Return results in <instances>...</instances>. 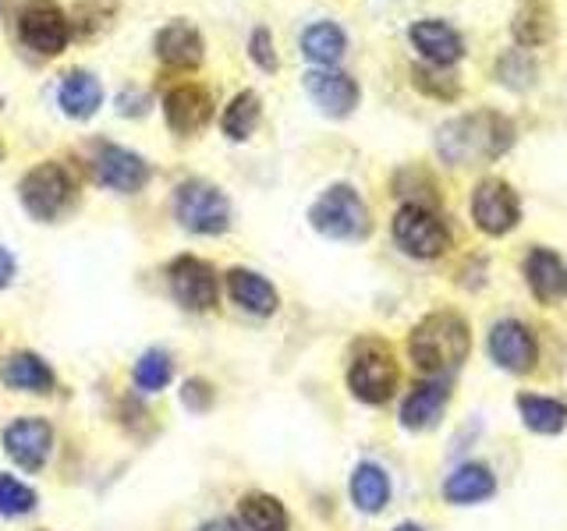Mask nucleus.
<instances>
[{
    "instance_id": "30",
    "label": "nucleus",
    "mask_w": 567,
    "mask_h": 531,
    "mask_svg": "<svg viewBox=\"0 0 567 531\" xmlns=\"http://www.w3.org/2000/svg\"><path fill=\"white\" fill-rule=\"evenodd\" d=\"M549 35H554V18H549V11L543 4H528L518 11V18H514V40H518L522 46H543Z\"/></svg>"
},
{
    "instance_id": "11",
    "label": "nucleus",
    "mask_w": 567,
    "mask_h": 531,
    "mask_svg": "<svg viewBox=\"0 0 567 531\" xmlns=\"http://www.w3.org/2000/svg\"><path fill=\"white\" fill-rule=\"evenodd\" d=\"M4 450L22 471H43L53 454V425L47 418H14L4 429Z\"/></svg>"
},
{
    "instance_id": "10",
    "label": "nucleus",
    "mask_w": 567,
    "mask_h": 531,
    "mask_svg": "<svg viewBox=\"0 0 567 531\" xmlns=\"http://www.w3.org/2000/svg\"><path fill=\"white\" fill-rule=\"evenodd\" d=\"M167 283L171 294L182 309L188 312H209L220 298V283H217V270L209 262L195 259V256H182L167 266Z\"/></svg>"
},
{
    "instance_id": "23",
    "label": "nucleus",
    "mask_w": 567,
    "mask_h": 531,
    "mask_svg": "<svg viewBox=\"0 0 567 531\" xmlns=\"http://www.w3.org/2000/svg\"><path fill=\"white\" fill-rule=\"evenodd\" d=\"M493 492H496V478L486 465H461L447 482H443V496H447V503L454 507L483 503Z\"/></svg>"
},
{
    "instance_id": "36",
    "label": "nucleus",
    "mask_w": 567,
    "mask_h": 531,
    "mask_svg": "<svg viewBox=\"0 0 567 531\" xmlns=\"http://www.w3.org/2000/svg\"><path fill=\"white\" fill-rule=\"evenodd\" d=\"M11 280H14V256L0 244V288H8Z\"/></svg>"
},
{
    "instance_id": "24",
    "label": "nucleus",
    "mask_w": 567,
    "mask_h": 531,
    "mask_svg": "<svg viewBox=\"0 0 567 531\" xmlns=\"http://www.w3.org/2000/svg\"><path fill=\"white\" fill-rule=\"evenodd\" d=\"M351 503L362 513H380L390 503V478L380 465L362 460V465L351 471Z\"/></svg>"
},
{
    "instance_id": "21",
    "label": "nucleus",
    "mask_w": 567,
    "mask_h": 531,
    "mask_svg": "<svg viewBox=\"0 0 567 531\" xmlns=\"http://www.w3.org/2000/svg\"><path fill=\"white\" fill-rule=\"evenodd\" d=\"M451 400V389L447 383H419L412 394L404 397L401 404V425L412 433H422V429H433V425L440 421L443 407H447Z\"/></svg>"
},
{
    "instance_id": "22",
    "label": "nucleus",
    "mask_w": 567,
    "mask_h": 531,
    "mask_svg": "<svg viewBox=\"0 0 567 531\" xmlns=\"http://www.w3.org/2000/svg\"><path fill=\"white\" fill-rule=\"evenodd\" d=\"M58 103L68 117L89 121L103 103V85L93 71H68V75L61 79V88H58Z\"/></svg>"
},
{
    "instance_id": "17",
    "label": "nucleus",
    "mask_w": 567,
    "mask_h": 531,
    "mask_svg": "<svg viewBox=\"0 0 567 531\" xmlns=\"http://www.w3.org/2000/svg\"><path fill=\"white\" fill-rule=\"evenodd\" d=\"M153 50L167 67H199L206 43H203L199 29H195L192 22H185V18H177V22H167L156 32Z\"/></svg>"
},
{
    "instance_id": "20",
    "label": "nucleus",
    "mask_w": 567,
    "mask_h": 531,
    "mask_svg": "<svg viewBox=\"0 0 567 531\" xmlns=\"http://www.w3.org/2000/svg\"><path fill=\"white\" fill-rule=\"evenodd\" d=\"M0 383L8 389H18V394H50L58 376H53V368L40 358V354L18 351L11 358L0 362Z\"/></svg>"
},
{
    "instance_id": "5",
    "label": "nucleus",
    "mask_w": 567,
    "mask_h": 531,
    "mask_svg": "<svg viewBox=\"0 0 567 531\" xmlns=\"http://www.w3.org/2000/svg\"><path fill=\"white\" fill-rule=\"evenodd\" d=\"M174 220L192 235H224L230 227V202L217 185L188 177L174 188Z\"/></svg>"
},
{
    "instance_id": "31",
    "label": "nucleus",
    "mask_w": 567,
    "mask_h": 531,
    "mask_svg": "<svg viewBox=\"0 0 567 531\" xmlns=\"http://www.w3.org/2000/svg\"><path fill=\"white\" fill-rule=\"evenodd\" d=\"M32 510H35V489L14 475H0V518H25Z\"/></svg>"
},
{
    "instance_id": "8",
    "label": "nucleus",
    "mask_w": 567,
    "mask_h": 531,
    "mask_svg": "<svg viewBox=\"0 0 567 531\" xmlns=\"http://www.w3.org/2000/svg\"><path fill=\"white\" fill-rule=\"evenodd\" d=\"M401 383L394 354L380 344H365L348 368V386L362 404H386Z\"/></svg>"
},
{
    "instance_id": "2",
    "label": "nucleus",
    "mask_w": 567,
    "mask_h": 531,
    "mask_svg": "<svg viewBox=\"0 0 567 531\" xmlns=\"http://www.w3.org/2000/svg\"><path fill=\"white\" fill-rule=\"evenodd\" d=\"M472 351V333L454 312H433L408 336V354L425 376H447Z\"/></svg>"
},
{
    "instance_id": "19",
    "label": "nucleus",
    "mask_w": 567,
    "mask_h": 531,
    "mask_svg": "<svg viewBox=\"0 0 567 531\" xmlns=\"http://www.w3.org/2000/svg\"><path fill=\"white\" fill-rule=\"evenodd\" d=\"M227 294L238 309L252 315H274L280 305V294L274 283L256 270H245V266H235V270L227 273Z\"/></svg>"
},
{
    "instance_id": "4",
    "label": "nucleus",
    "mask_w": 567,
    "mask_h": 531,
    "mask_svg": "<svg viewBox=\"0 0 567 531\" xmlns=\"http://www.w3.org/2000/svg\"><path fill=\"white\" fill-rule=\"evenodd\" d=\"M309 223L330 241H362L369 235V206L351 185H330L309 209Z\"/></svg>"
},
{
    "instance_id": "13",
    "label": "nucleus",
    "mask_w": 567,
    "mask_h": 531,
    "mask_svg": "<svg viewBox=\"0 0 567 531\" xmlns=\"http://www.w3.org/2000/svg\"><path fill=\"white\" fill-rule=\"evenodd\" d=\"M489 358L507 368V372H532L539 358V344H536V333H532L525 323L518 319H501L493 330H489Z\"/></svg>"
},
{
    "instance_id": "33",
    "label": "nucleus",
    "mask_w": 567,
    "mask_h": 531,
    "mask_svg": "<svg viewBox=\"0 0 567 531\" xmlns=\"http://www.w3.org/2000/svg\"><path fill=\"white\" fill-rule=\"evenodd\" d=\"M443 71L447 67H415L412 85L433 100H457V82L451 75H443Z\"/></svg>"
},
{
    "instance_id": "27",
    "label": "nucleus",
    "mask_w": 567,
    "mask_h": 531,
    "mask_svg": "<svg viewBox=\"0 0 567 531\" xmlns=\"http://www.w3.org/2000/svg\"><path fill=\"white\" fill-rule=\"evenodd\" d=\"M241 524L248 531H288V510H284V503L277 500V496L270 492H248L241 496Z\"/></svg>"
},
{
    "instance_id": "28",
    "label": "nucleus",
    "mask_w": 567,
    "mask_h": 531,
    "mask_svg": "<svg viewBox=\"0 0 567 531\" xmlns=\"http://www.w3.org/2000/svg\"><path fill=\"white\" fill-rule=\"evenodd\" d=\"M262 117V100L252 93V88H245L235 100L224 106V117H220V128L230 142H245L248 135L256 132V124Z\"/></svg>"
},
{
    "instance_id": "37",
    "label": "nucleus",
    "mask_w": 567,
    "mask_h": 531,
    "mask_svg": "<svg viewBox=\"0 0 567 531\" xmlns=\"http://www.w3.org/2000/svg\"><path fill=\"white\" fill-rule=\"evenodd\" d=\"M245 524L241 521H235V518H213V521H206V524H199L195 531H241Z\"/></svg>"
},
{
    "instance_id": "9",
    "label": "nucleus",
    "mask_w": 567,
    "mask_h": 531,
    "mask_svg": "<svg viewBox=\"0 0 567 531\" xmlns=\"http://www.w3.org/2000/svg\"><path fill=\"white\" fill-rule=\"evenodd\" d=\"M472 220L489 238L511 235L522 220L518 191H514L507 181H501V177H486V181H478L472 191Z\"/></svg>"
},
{
    "instance_id": "26",
    "label": "nucleus",
    "mask_w": 567,
    "mask_h": 531,
    "mask_svg": "<svg viewBox=\"0 0 567 531\" xmlns=\"http://www.w3.org/2000/svg\"><path fill=\"white\" fill-rule=\"evenodd\" d=\"M518 412L522 421L532 433L539 436H557L567 429V404L554 400V397H536V394H522L518 397Z\"/></svg>"
},
{
    "instance_id": "18",
    "label": "nucleus",
    "mask_w": 567,
    "mask_h": 531,
    "mask_svg": "<svg viewBox=\"0 0 567 531\" xmlns=\"http://www.w3.org/2000/svg\"><path fill=\"white\" fill-rule=\"evenodd\" d=\"M525 280L539 305H557L567 298V270L560 256L549 252V248H532L525 259Z\"/></svg>"
},
{
    "instance_id": "16",
    "label": "nucleus",
    "mask_w": 567,
    "mask_h": 531,
    "mask_svg": "<svg viewBox=\"0 0 567 531\" xmlns=\"http://www.w3.org/2000/svg\"><path fill=\"white\" fill-rule=\"evenodd\" d=\"M408 40H412V46L422 53V61L430 67H451L461 61V53H465L461 32L447 22H440V18H422V22H415L408 29Z\"/></svg>"
},
{
    "instance_id": "38",
    "label": "nucleus",
    "mask_w": 567,
    "mask_h": 531,
    "mask_svg": "<svg viewBox=\"0 0 567 531\" xmlns=\"http://www.w3.org/2000/svg\"><path fill=\"white\" fill-rule=\"evenodd\" d=\"M394 531H422V528H419V524H412V521H404V524H398Z\"/></svg>"
},
{
    "instance_id": "34",
    "label": "nucleus",
    "mask_w": 567,
    "mask_h": 531,
    "mask_svg": "<svg viewBox=\"0 0 567 531\" xmlns=\"http://www.w3.org/2000/svg\"><path fill=\"white\" fill-rule=\"evenodd\" d=\"M248 53H252V61L262 67V71H277V50H274V35H270V29H256L252 32V40H248Z\"/></svg>"
},
{
    "instance_id": "32",
    "label": "nucleus",
    "mask_w": 567,
    "mask_h": 531,
    "mask_svg": "<svg viewBox=\"0 0 567 531\" xmlns=\"http://www.w3.org/2000/svg\"><path fill=\"white\" fill-rule=\"evenodd\" d=\"M496 75L511 88H528L536 82V61L528 58V50H511L496 61Z\"/></svg>"
},
{
    "instance_id": "39",
    "label": "nucleus",
    "mask_w": 567,
    "mask_h": 531,
    "mask_svg": "<svg viewBox=\"0 0 567 531\" xmlns=\"http://www.w3.org/2000/svg\"><path fill=\"white\" fill-rule=\"evenodd\" d=\"M0 8H4V0H0Z\"/></svg>"
},
{
    "instance_id": "14",
    "label": "nucleus",
    "mask_w": 567,
    "mask_h": 531,
    "mask_svg": "<svg viewBox=\"0 0 567 531\" xmlns=\"http://www.w3.org/2000/svg\"><path fill=\"white\" fill-rule=\"evenodd\" d=\"M164 117H167V128L174 135H195L203 132L209 117H213V96L209 88L195 85V82H182L174 85L171 93L164 96Z\"/></svg>"
},
{
    "instance_id": "25",
    "label": "nucleus",
    "mask_w": 567,
    "mask_h": 531,
    "mask_svg": "<svg viewBox=\"0 0 567 531\" xmlns=\"http://www.w3.org/2000/svg\"><path fill=\"white\" fill-rule=\"evenodd\" d=\"M344 50H348V35L333 22H316L301 32V53L319 67H333L344 58Z\"/></svg>"
},
{
    "instance_id": "29",
    "label": "nucleus",
    "mask_w": 567,
    "mask_h": 531,
    "mask_svg": "<svg viewBox=\"0 0 567 531\" xmlns=\"http://www.w3.org/2000/svg\"><path fill=\"white\" fill-rule=\"evenodd\" d=\"M132 379L142 394H159V389H167L171 379H174V362L164 347H150L142 351V358L135 362L132 368Z\"/></svg>"
},
{
    "instance_id": "35",
    "label": "nucleus",
    "mask_w": 567,
    "mask_h": 531,
    "mask_svg": "<svg viewBox=\"0 0 567 531\" xmlns=\"http://www.w3.org/2000/svg\"><path fill=\"white\" fill-rule=\"evenodd\" d=\"M182 400H185L188 412H206V407L213 404V389H209V383H203V379H188V383L182 386Z\"/></svg>"
},
{
    "instance_id": "6",
    "label": "nucleus",
    "mask_w": 567,
    "mask_h": 531,
    "mask_svg": "<svg viewBox=\"0 0 567 531\" xmlns=\"http://www.w3.org/2000/svg\"><path fill=\"white\" fill-rule=\"evenodd\" d=\"M394 241L412 259H440L451 248V230L433 209L408 202L394 212Z\"/></svg>"
},
{
    "instance_id": "7",
    "label": "nucleus",
    "mask_w": 567,
    "mask_h": 531,
    "mask_svg": "<svg viewBox=\"0 0 567 531\" xmlns=\"http://www.w3.org/2000/svg\"><path fill=\"white\" fill-rule=\"evenodd\" d=\"M18 40L32 53H43V58L61 53L71 40L64 8L53 4V0H25L22 11H18Z\"/></svg>"
},
{
    "instance_id": "15",
    "label": "nucleus",
    "mask_w": 567,
    "mask_h": 531,
    "mask_svg": "<svg viewBox=\"0 0 567 531\" xmlns=\"http://www.w3.org/2000/svg\"><path fill=\"white\" fill-rule=\"evenodd\" d=\"M306 93L327 117H348L354 106H359V82H354L351 75H344V71H333V67L309 71Z\"/></svg>"
},
{
    "instance_id": "3",
    "label": "nucleus",
    "mask_w": 567,
    "mask_h": 531,
    "mask_svg": "<svg viewBox=\"0 0 567 531\" xmlns=\"http://www.w3.org/2000/svg\"><path fill=\"white\" fill-rule=\"evenodd\" d=\"M75 195H79L75 177H71L64 164H53V159L35 164L22 181H18V199H22L29 217L40 223L61 220L64 212L75 206Z\"/></svg>"
},
{
    "instance_id": "12",
    "label": "nucleus",
    "mask_w": 567,
    "mask_h": 531,
    "mask_svg": "<svg viewBox=\"0 0 567 531\" xmlns=\"http://www.w3.org/2000/svg\"><path fill=\"white\" fill-rule=\"evenodd\" d=\"M96 181L111 191H121V195H135L138 188H146L150 181V164L142 159L135 149H124V146H114V142H106V146L96 149Z\"/></svg>"
},
{
    "instance_id": "1",
    "label": "nucleus",
    "mask_w": 567,
    "mask_h": 531,
    "mask_svg": "<svg viewBox=\"0 0 567 531\" xmlns=\"http://www.w3.org/2000/svg\"><path fill=\"white\" fill-rule=\"evenodd\" d=\"M511 146H514V124L511 117L496 111H475L465 117H454L436 132V149L454 167L489 164V159L504 156Z\"/></svg>"
}]
</instances>
